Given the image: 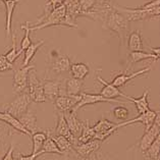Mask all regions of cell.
<instances>
[{
	"instance_id": "6da1fadb",
	"label": "cell",
	"mask_w": 160,
	"mask_h": 160,
	"mask_svg": "<svg viewBox=\"0 0 160 160\" xmlns=\"http://www.w3.org/2000/svg\"><path fill=\"white\" fill-rule=\"evenodd\" d=\"M104 29L109 30L112 33H115L118 36L120 40V45H123L124 39L128 37V34L130 32V22L123 17L122 14L118 12L115 9L111 7L104 15Z\"/></svg>"
},
{
	"instance_id": "7a4b0ae2",
	"label": "cell",
	"mask_w": 160,
	"mask_h": 160,
	"mask_svg": "<svg viewBox=\"0 0 160 160\" xmlns=\"http://www.w3.org/2000/svg\"><path fill=\"white\" fill-rule=\"evenodd\" d=\"M65 13V6L62 4L50 11L46 17L39 18V21L36 24L27 22V26L29 27L30 31L42 30L52 26H64Z\"/></svg>"
},
{
	"instance_id": "3957f363",
	"label": "cell",
	"mask_w": 160,
	"mask_h": 160,
	"mask_svg": "<svg viewBox=\"0 0 160 160\" xmlns=\"http://www.w3.org/2000/svg\"><path fill=\"white\" fill-rule=\"evenodd\" d=\"M113 9H115L118 12L122 14L128 22H138V21H145V19H150L154 18H158L160 14V8L146 10L142 9L141 7L137 8H131V7L126 6H118L112 5Z\"/></svg>"
},
{
	"instance_id": "277c9868",
	"label": "cell",
	"mask_w": 160,
	"mask_h": 160,
	"mask_svg": "<svg viewBox=\"0 0 160 160\" xmlns=\"http://www.w3.org/2000/svg\"><path fill=\"white\" fill-rule=\"evenodd\" d=\"M31 103H32V101H31L28 92L25 91L18 94L15 99L8 103V105L4 108L6 112L14 116L15 118H18L19 116L28 111V108Z\"/></svg>"
},
{
	"instance_id": "5b68a950",
	"label": "cell",
	"mask_w": 160,
	"mask_h": 160,
	"mask_svg": "<svg viewBox=\"0 0 160 160\" xmlns=\"http://www.w3.org/2000/svg\"><path fill=\"white\" fill-rule=\"evenodd\" d=\"M28 94L31 98V101L35 103H44L47 101L43 91V85L42 81L38 79L36 75V72L32 69L29 72V79H28Z\"/></svg>"
},
{
	"instance_id": "8992f818",
	"label": "cell",
	"mask_w": 160,
	"mask_h": 160,
	"mask_svg": "<svg viewBox=\"0 0 160 160\" xmlns=\"http://www.w3.org/2000/svg\"><path fill=\"white\" fill-rule=\"evenodd\" d=\"M158 136H160V114L158 112L157 116L155 118L154 123L152 124V127L148 130L147 132H144V135L142 136V138L139 140L138 143H136L134 147L137 146L141 150L142 153H144L148 148L150 147V145L155 141V139Z\"/></svg>"
},
{
	"instance_id": "52a82bcc",
	"label": "cell",
	"mask_w": 160,
	"mask_h": 160,
	"mask_svg": "<svg viewBox=\"0 0 160 160\" xmlns=\"http://www.w3.org/2000/svg\"><path fill=\"white\" fill-rule=\"evenodd\" d=\"M92 128L95 132L94 139L99 140L101 142H104L107 138H109L111 135L114 134L118 128H120L118 123L111 122L110 120H108L106 118H101Z\"/></svg>"
},
{
	"instance_id": "ba28073f",
	"label": "cell",
	"mask_w": 160,
	"mask_h": 160,
	"mask_svg": "<svg viewBox=\"0 0 160 160\" xmlns=\"http://www.w3.org/2000/svg\"><path fill=\"white\" fill-rule=\"evenodd\" d=\"M63 5L65 6V19L64 27L68 28H78L76 19L82 17L80 10V0H64Z\"/></svg>"
},
{
	"instance_id": "9c48e42d",
	"label": "cell",
	"mask_w": 160,
	"mask_h": 160,
	"mask_svg": "<svg viewBox=\"0 0 160 160\" xmlns=\"http://www.w3.org/2000/svg\"><path fill=\"white\" fill-rule=\"evenodd\" d=\"M35 69V65L29 64L27 66H22L19 69L14 72L13 76V91L15 94H19L22 92H25L28 88V79L29 72Z\"/></svg>"
},
{
	"instance_id": "30bf717a",
	"label": "cell",
	"mask_w": 160,
	"mask_h": 160,
	"mask_svg": "<svg viewBox=\"0 0 160 160\" xmlns=\"http://www.w3.org/2000/svg\"><path fill=\"white\" fill-rule=\"evenodd\" d=\"M81 99L80 101L76 104V106L73 107L72 111L77 112L79 109L82 107L87 106V105H93V104H97V103H101V102H115V103H126L122 100H116V99H106L102 97L100 94H90V93H86V92H81Z\"/></svg>"
},
{
	"instance_id": "8fae6325",
	"label": "cell",
	"mask_w": 160,
	"mask_h": 160,
	"mask_svg": "<svg viewBox=\"0 0 160 160\" xmlns=\"http://www.w3.org/2000/svg\"><path fill=\"white\" fill-rule=\"evenodd\" d=\"M158 112L159 111L148 109L147 111L141 113V114H139L135 118H132L131 120H126V122H119L118 126H119V128H123V127L130 126V124H132V123L140 122V123H143L144 126H145V132H147L152 127V124L154 123L155 118H156V116H157Z\"/></svg>"
},
{
	"instance_id": "7c38bea8",
	"label": "cell",
	"mask_w": 160,
	"mask_h": 160,
	"mask_svg": "<svg viewBox=\"0 0 160 160\" xmlns=\"http://www.w3.org/2000/svg\"><path fill=\"white\" fill-rule=\"evenodd\" d=\"M102 143L103 142L99 141V140L93 139V140H91V141H89L87 143L78 144V145L73 146V148H75L78 156L86 160V159L90 158V156L95 154L96 152L100 149Z\"/></svg>"
},
{
	"instance_id": "4fadbf2b",
	"label": "cell",
	"mask_w": 160,
	"mask_h": 160,
	"mask_svg": "<svg viewBox=\"0 0 160 160\" xmlns=\"http://www.w3.org/2000/svg\"><path fill=\"white\" fill-rule=\"evenodd\" d=\"M56 116H57V126L55 128V135L65 137V138L72 143V146L78 145V144H79V142H78V138H76L75 136H72L71 131H69L68 123L65 122L63 112L57 111Z\"/></svg>"
},
{
	"instance_id": "5bb4252c",
	"label": "cell",
	"mask_w": 160,
	"mask_h": 160,
	"mask_svg": "<svg viewBox=\"0 0 160 160\" xmlns=\"http://www.w3.org/2000/svg\"><path fill=\"white\" fill-rule=\"evenodd\" d=\"M71 65L72 62L69 57L65 54H59L52 59L50 63V69L56 75H60V73L68 72L71 69Z\"/></svg>"
},
{
	"instance_id": "9a60e30c",
	"label": "cell",
	"mask_w": 160,
	"mask_h": 160,
	"mask_svg": "<svg viewBox=\"0 0 160 160\" xmlns=\"http://www.w3.org/2000/svg\"><path fill=\"white\" fill-rule=\"evenodd\" d=\"M43 91L47 100H55L60 96L61 92V82L56 80H44L42 81Z\"/></svg>"
},
{
	"instance_id": "2e32d148",
	"label": "cell",
	"mask_w": 160,
	"mask_h": 160,
	"mask_svg": "<svg viewBox=\"0 0 160 160\" xmlns=\"http://www.w3.org/2000/svg\"><path fill=\"white\" fill-rule=\"evenodd\" d=\"M81 99L80 95L77 96H68V95H60L55 99V107L57 111L66 112L72 110L76 104L79 102Z\"/></svg>"
},
{
	"instance_id": "e0dca14e",
	"label": "cell",
	"mask_w": 160,
	"mask_h": 160,
	"mask_svg": "<svg viewBox=\"0 0 160 160\" xmlns=\"http://www.w3.org/2000/svg\"><path fill=\"white\" fill-rule=\"evenodd\" d=\"M97 80H98L99 83L103 85V88L99 93L102 97H104V98H106V99H116L118 97H123L124 98L126 94H123L118 88H116L115 86H113L111 83H108V82H106L100 76H97Z\"/></svg>"
},
{
	"instance_id": "ac0fdd59",
	"label": "cell",
	"mask_w": 160,
	"mask_h": 160,
	"mask_svg": "<svg viewBox=\"0 0 160 160\" xmlns=\"http://www.w3.org/2000/svg\"><path fill=\"white\" fill-rule=\"evenodd\" d=\"M151 71V68L150 66H147V68H143V69H140L138 72H132V73H127V72H122V73H119V75L116 76L114 79L112 81V85L115 86L116 88H119V87H122L126 84H128V82L136 79L137 77H140L142 75H145V73L149 72Z\"/></svg>"
},
{
	"instance_id": "d6986e66",
	"label": "cell",
	"mask_w": 160,
	"mask_h": 160,
	"mask_svg": "<svg viewBox=\"0 0 160 160\" xmlns=\"http://www.w3.org/2000/svg\"><path fill=\"white\" fill-rule=\"evenodd\" d=\"M65 122L68 123V127L69 128V131L72 134V136H75L76 138H79V136L81 134L82 131V127H83V122L79 120L77 116V112L69 110L63 112Z\"/></svg>"
},
{
	"instance_id": "ffe728a7",
	"label": "cell",
	"mask_w": 160,
	"mask_h": 160,
	"mask_svg": "<svg viewBox=\"0 0 160 160\" xmlns=\"http://www.w3.org/2000/svg\"><path fill=\"white\" fill-rule=\"evenodd\" d=\"M1 1L5 4V33L6 37L8 38L12 34V29H11V22H12V15L14 12L15 6L18 5L19 0H1Z\"/></svg>"
},
{
	"instance_id": "44dd1931",
	"label": "cell",
	"mask_w": 160,
	"mask_h": 160,
	"mask_svg": "<svg viewBox=\"0 0 160 160\" xmlns=\"http://www.w3.org/2000/svg\"><path fill=\"white\" fill-rule=\"evenodd\" d=\"M52 139L54 140V142L57 145L58 149L61 151V153L63 154V156H78L77 152L75 150V148L72 145V143L68 141L65 137H62V136H52ZM79 157V156H78Z\"/></svg>"
},
{
	"instance_id": "7402d4cb",
	"label": "cell",
	"mask_w": 160,
	"mask_h": 160,
	"mask_svg": "<svg viewBox=\"0 0 160 160\" xmlns=\"http://www.w3.org/2000/svg\"><path fill=\"white\" fill-rule=\"evenodd\" d=\"M18 119V122L22 123V126L24 127L31 135L38 132L37 118H36V115H35L34 112L27 111L22 115L19 116Z\"/></svg>"
},
{
	"instance_id": "603a6c76",
	"label": "cell",
	"mask_w": 160,
	"mask_h": 160,
	"mask_svg": "<svg viewBox=\"0 0 160 160\" xmlns=\"http://www.w3.org/2000/svg\"><path fill=\"white\" fill-rule=\"evenodd\" d=\"M149 89L145 90V92L143 93V95L140 97V98H135V97H132V96H128L126 95L124 98H127L128 100H130L131 102H132L136 105V108H137V111H138L139 114L141 113L147 111L148 109H150L149 107V102H148V95H149Z\"/></svg>"
},
{
	"instance_id": "cb8c5ba5",
	"label": "cell",
	"mask_w": 160,
	"mask_h": 160,
	"mask_svg": "<svg viewBox=\"0 0 160 160\" xmlns=\"http://www.w3.org/2000/svg\"><path fill=\"white\" fill-rule=\"evenodd\" d=\"M0 120L3 122L7 123L8 126H10L11 128H13L14 130H17L18 132H22V134H25V135H28L31 136V134L26 130V128L22 126V123L18 122V118H15L14 116H12L11 114H9L8 112L6 111H3L1 112L0 111Z\"/></svg>"
},
{
	"instance_id": "d4e9b609",
	"label": "cell",
	"mask_w": 160,
	"mask_h": 160,
	"mask_svg": "<svg viewBox=\"0 0 160 160\" xmlns=\"http://www.w3.org/2000/svg\"><path fill=\"white\" fill-rule=\"evenodd\" d=\"M128 48L131 52L134 51H143L144 45L142 40V35L140 31H134L128 35Z\"/></svg>"
},
{
	"instance_id": "484cf974",
	"label": "cell",
	"mask_w": 160,
	"mask_h": 160,
	"mask_svg": "<svg viewBox=\"0 0 160 160\" xmlns=\"http://www.w3.org/2000/svg\"><path fill=\"white\" fill-rule=\"evenodd\" d=\"M84 87V81L69 78L65 81V95L77 96L80 95Z\"/></svg>"
},
{
	"instance_id": "4316f807",
	"label": "cell",
	"mask_w": 160,
	"mask_h": 160,
	"mask_svg": "<svg viewBox=\"0 0 160 160\" xmlns=\"http://www.w3.org/2000/svg\"><path fill=\"white\" fill-rule=\"evenodd\" d=\"M71 72L73 79L82 80L84 81V79L89 75L90 68L87 64L83 63V62H79V63H72L71 65Z\"/></svg>"
},
{
	"instance_id": "83f0119b",
	"label": "cell",
	"mask_w": 160,
	"mask_h": 160,
	"mask_svg": "<svg viewBox=\"0 0 160 160\" xmlns=\"http://www.w3.org/2000/svg\"><path fill=\"white\" fill-rule=\"evenodd\" d=\"M47 137H46V140L43 143V146H42V151L45 153H49V154H57V155H60V156H63V154L61 153V151L58 149L57 145L54 142V140L52 139L51 137V131L48 130L47 131Z\"/></svg>"
},
{
	"instance_id": "f1b7e54d",
	"label": "cell",
	"mask_w": 160,
	"mask_h": 160,
	"mask_svg": "<svg viewBox=\"0 0 160 160\" xmlns=\"http://www.w3.org/2000/svg\"><path fill=\"white\" fill-rule=\"evenodd\" d=\"M95 137V132L93 130V128L90 126V122L87 119L86 122H83V127H82L81 134L78 138V142L79 144L82 143H87L91 140L94 139Z\"/></svg>"
},
{
	"instance_id": "f546056e",
	"label": "cell",
	"mask_w": 160,
	"mask_h": 160,
	"mask_svg": "<svg viewBox=\"0 0 160 160\" xmlns=\"http://www.w3.org/2000/svg\"><path fill=\"white\" fill-rule=\"evenodd\" d=\"M44 40H40L37 43H32L28 48L25 50V58H24V62H22V66H27L30 64V62L32 61L33 57L35 56V54L37 53V51L40 49L41 46L44 44Z\"/></svg>"
},
{
	"instance_id": "4dcf8cb0",
	"label": "cell",
	"mask_w": 160,
	"mask_h": 160,
	"mask_svg": "<svg viewBox=\"0 0 160 160\" xmlns=\"http://www.w3.org/2000/svg\"><path fill=\"white\" fill-rule=\"evenodd\" d=\"M146 59H154L156 61L159 59V57L154 55L153 53H149L145 51H134L130 53V64L138 63V62Z\"/></svg>"
},
{
	"instance_id": "1f68e13d",
	"label": "cell",
	"mask_w": 160,
	"mask_h": 160,
	"mask_svg": "<svg viewBox=\"0 0 160 160\" xmlns=\"http://www.w3.org/2000/svg\"><path fill=\"white\" fill-rule=\"evenodd\" d=\"M160 153V136L155 139V141L150 145V147L144 152L145 158L149 160H159Z\"/></svg>"
},
{
	"instance_id": "d6a6232c",
	"label": "cell",
	"mask_w": 160,
	"mask_h": 160,
	"mask_svg": "<svg viewBox=\"0 0 160 160\" xmlns=\"http://www.w3.org/2000/svg\"><path fill=\"white\" fill-rule=\"evenodd\" d=\"M31 136H32V141H33V152L32 153H36V152L41 151L43 143H44V141L46 140L47 134L44 132H36Z\"/></svg>"
},
{
	"instance_id": "836d02e7",
	"label": "cell",
	"mask_w": 160,
	"mask_h": 160,
	"mask_svg": "<svg viewBox=\"0 0 160 160\" xmlns=\"http://www.w3.org/2000/svg\"><path fill=\"white\" fill-rule=\"evenodd\" d=\"M11 38H12V47H11V49L9 50L8 52H7L5 54V57L6 59L8 60L10 63H14L15 60L18 59V58L19 57V55L22 53V50H17V42H15V35L11 34Z\"/></svg>"
},
{
	"instance_id": "e575fe53",
	"label": "cell",
	"mask_w": 160,
	"mask_h": 160,
	"mask_svg": "<svg viewBox=\"0 0 160 160\" xmlns=\"http://www.w3.org/2000/svg\"><path fill=\"white\" fill-rule=\"evenodd\" d=\"M112 114L116 119L119 120V122H126V120L128 118L130 110L124 106H116V107L113 108Z\"/></svg>"
},
{
	"instance_id": "d590c367",
	"label": "cell",
	"mask_w": 160,
	"mask_h": 160,
	"mask_svg": "<svg viewBox=\"0 0 160 160\" xmlns=\"http://www.w3.org/2000/svg\"><path fill=\"white\" fill-rule=\"evenodd\" d=\"M22 30H25V35H24V38L22 39V41H21V49L19 50H22V52L25 51V50L29 47V46L32 44V40H31V38H30V29H29V27L26 25H22Z\"/></svg>"
},
{
	"instance_id": "8d00e7d4",
	"label": "cell",
	"mask_w": 160,
	"mask_h": 160,
	"mask_svg": "<svg viewBox=\"0 0 160 160\" xmlns=\"http://www.w3.org/2000/svg\"><path fill=\"white\" fill-rule=\"evenodd\" d=\"M13 69V64L10 63V62L6 59L5 55L1 54L0 55V72H8Z\"/></svg>"
},
{
	"instance_id": "74e56055",
	"label": "cell",
	"mask_w": 160,
	"mask_h": 160,
	"mask_svg": "<svg viewBox=\"0 0 160 160\" xmlns=\"http://www.w3.org/2000/svg\"><path fill=\"white\" fill-rule=\"evenodd\" d=\"M44 154V152L42 150L36 152V153H32L30 155H22V154H18V160H36L39 156Z\"/></svg>"
},
{
	"instance_id": "f35d334b",
	"label": "cell",
	"mask_w": 160,
	"mask_h": 160,
	"mask_svg": "<svg viewBox=\"0 0 160 160\" xmlns=\"http://www.w3.org/2000/svg\"><path fill=\"white\" fill-rule=\"evenodd\" d=\"M13 151H14V146L11 145L8 148V150L6 151L5 155L3 156V158L1 160H14L13 159Z\"/></svg>"
},
{
	"instance_id": "ab89813d",
	"label": "cell",
	"mask_w": 160,
	"mask_h": 160,
	"mask_svg": "<svg viewBox=\"0 0 160 160\" xmlns=\"http://www.w3.org/2000/svg\"><path fill=\"white\" fill-rule=\"evenodd\" d=\"M97 5L99 6H111V0H96Z\"/></svg>"
},
{
	"instance_id": "60d3db41",
	"label": "cell",
	"mask_w": 160,
	"mask_h": 160,
	"mask_svg": "<svg viewBox=\"0 0 160 160\" xmlns=\"http://www.w3.org/2000/svg\"><path fill=\"white\" fill-rule=\"evenodd\" d=\"M81 160H85V159H83V158H81Z\"/></svg>"
},
{
	"instance_id": "b9f144b4",
	"label": "cell",
	"mask_w": 160,
	"mask_h": 160,
	"mask_svg": "<svg viewBox=\"0 0 160 160\" xmlns=\"http://www.w3.org/2000/svg\"><path fill=\"white\" fill-rule=\"evenodd\" d=\"M0 9H1V8H0Z\"/></svg>"
}]
</instances>
